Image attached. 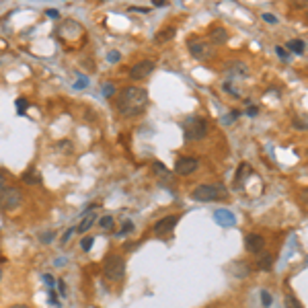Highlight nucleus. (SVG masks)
Masks as SVG:
<instances>
[{"label":"nucleus","instance_id":"4be33fe9","mask_svg":"<svg viewBox=\"0 0 308 308\" xmlns=\"http://www.w3.org/2000/svg\"><path fill=\"white\" fill-rule=\"evenodd\" d=\"M286 308H302V306H300V302L296 300V298L288 296V298H286Z\"/></svg>","mask_w":308,"mask_h":308},{"label":"nucleus","instance_id":"f257e3e1","mask_svg":"<svg viewBox=\"0 0 308 308\" xmlns=\"http://www.w3.org/2000/svg\"><path fill=\"white\" fill-rule=\"evenodd\" d=\"M148 107V93L142 86H128L119 93L117 99V111L123 117H136L142 115Z\"/></svg>","mask_w":308,"mask_h":308},{"label":"nucleus","instance_id":"7c9ffc66","mask_svg":"<svg viewBox=\"0 0 308 308\" xmlns=\"http://www.w3.org/2000/svg\"><path fill=\"white\" fill-rule=\"evenodd\" d=\"M294 125L296 128H300V130H306V119L302 117V119H294Z\"/></svg>","mask_w":308,"mask_h":308},{"label":"nucleus","instance_id":"2f4dec72","mask_svg":"<svg viewBox=\"0 0 308 308\" xmlns=\"http://www.w3.org/2000/svg\"><path fill=\"white\" fill-rule=\"evenodd\" d=\"M74 232H76V230H74V228H68V230H66V234L62 236V243H66V241H68V238H70V236H72Z\"/></svg>","mask_w":308,"mask_h":308},{"label":"nucleus","instance_id":"20e7f679","mask_svg":"<svg viewBox=\"0 0 308 308\" xmlns=\"http://www.w3.org/2000/svg\"><path fill=\"white\" fill-rule=\"evenodd\" d=\"M224 187H216V185H197L191 191V199L196 201H214L218 199L220 193H224Z\"/></svg>","mask_w":308,"mask_h":308},{"label":"nucleus","instance_id":"6ab92c4d","mask_svg":"<svg viewBox=\"0 0 308 308\" xmlns=\"http://www.w3.org/2000/svg\"><path fill=\"white\" fill-rule=\"evenodd\" d=\"M152 168H154V173H158V175H163V177H168L170 179V173H168V170L165 168V165L163 163H152Z\"/></svg>","mask_w":308,"mask_h":308},{"label":"nucleus","instance_id":"c9c22d12","mask_svg":"<svg viewBox=\"0 0 308 308\" xmlns=\"http://www.w3.org/2000/svg\"><path fill=\"white\" fill-rule=\"evenodd\" d=\"M257 113H259L257 107H249V115H257Z\"/></svg>","mask_w":308,"mask_h":308},{"label":"nucleus","instance_id":"bb28decb","mask_svg":"<svg viewBox=\"0 0 308 308\" xmlns=\"http://www.w3.org/2000/svg\"><path fill=\"white\" fill-rule=\"evenodd\" d=\"M119 58H121V56H119V52H109V54H107V60H109L111 64L119 62Z\"/></svg>","mask_w":308,"mask_h":308},{"label":"nucleus","instance_id":"a211bd4d","mask_svg":"<svg viewBox=\"0 0 308 308\" xmlns=\"http://www.w3.org/2000/svg\"><path fill=\"white\" fill-rule=\"evenodd\" d=\"M99 226L103 228V230H111L113 228V216H103V218L99 220Z\"/></svg>","mask_w":308,"mask_h":308},{"label":"nucleus","instance_id":"9b49d317","mask_svg":"<svg viewBox=\"0 0 308 308\" xmlns=\"http://www.w3.org/2000/svg\"><path fill=\"white\" fill-rule=\"evenodd\" d=\"M214 218H216V222H218L220 226H234L236 224L234 214L228 212V210H218V212L214 214Z\"/></svg>","mask_w":308,"mask_h":308},{"label":"nucleus","instance_id":"4c0bfd02","mask_svg":"<svg viewBox=\"0 0 308 308\" xmlns=\"http://www.w3.org/2000/svg\"><path fill=\"white\" fill-rule=\"evenodd\" d=\"M167 2H165V0H154V6H165Z\"/></svg>","mask_w":308,"mask_h":308},{"label":"nucleus","instance_id":"412c9836","mask_svg":"<svg viewBox=\"0 0 308 308\" xmlns=\"http://www.w3.org/2000/svg\"><path fill=\"white\" fill-rule=\"evenodd\" d=\"M261 302H263V306H271L273 298H271V294H269L267 290H263V292H261Z\"/></svg>","mask_w":308,"mask_h":308},{"label":"nucleus","instance_id":"aec40b11","mask_svg":"<svg viewBox=\"0 0 308 308\" xmlns=\"http://www.w3.org/2000/svg\"><path fill=\"white\" fill-rule=\"evenodd\" d=\"M132 230H134V224H132L130 220H125V222H123V228L117 232V236H125V234H130Z\"/></svg>","mask_w":308,"mask_h":308},{"label":"nucleus","instance_id":"f704fd0d","mask_svg":"<svg viewBox=\"0 0 308 308\" xmlns=\"http://www.w3.org/2000/svg\"><path fill=\"white\" fill-rule=\"evenodd\" d=\"M48 17H54V19H58V10H48Z\"/></svg>","mask_w":308,"mask_h":308},{"label":"nucleus","instance_id":"a19ab883","mask_svg":"<svg viewBox=\"0 0 308 308\" xmlns=\"http://www.w3.org/2000/svg\"><path fill=\"white\" fill-rule=\"evenodd\" d=\"M0 280H2V269H0Z\"/></svg>","mask_w":308,"mask_h":308},{"label":"nucleus","instance_id":"423d86ee","mask_svg":"<svg viewBox=\"0 0 308 308\" xmlns=\"http://www.w3.org/2000/svg\"><path fill=\"white\" fill-rule=\"evenodd\" d=\"M189 52H191V56L196 60H210L212 56H214V48L208 43V41H203V39H193V41H189Z\"/></svg>","mask_w":308,"mask_h":308},{"label":"nucleus","instance_id":"7ed1b4c3","mask_svg":"<svg viewBox=\"0 0 308 308\" xmlns=\"http://www.w3.org/2000/svg\"><path fill=\"white\" fill-rule=\"evenodd\" d=\"M103 273L109 281H119L125 273V261L119 255H107L105 263H103Z\"/></svg>","mask_w":308,"mask_h":308},{"label":"nucleus","instance_id":"f8f14e48","mask_svg":"<svg viewBox=\"0 0 308 308\" xmlns=\"http://www.w3.org/2000/svg\"><path fill=\"white\" fill-rule=\"evenodd\" d=\"M23 183H27V185H37L39 181H41V177H39V173H37V168L35 167H29L25 173H23Z\"/></svg>","mask_w":308,"mask_h":308},{"label":"nucleus","instance_id":"5701e85b","mask_svg":"<svg viewBox=\"0 0 308 308\" xmlns=\"http://www.w3.org/2000/svg\"><path fill=\"white\" fill-rule=\"evenodd\" d=\"M263 21L269 23V25H278V17L271 15V13H263Z\"/></svg>","mask_w":308,"mask_h":308},{"label":"nucleus","instance_id":"c85d7f7f","mask_svg":"<svg viewBox=\"0 0 308 308\" xmlns=\"http://www.w3.org/2000/svg\"><path fill=\"white\" fill-rule=\"evenodd\" d=\"M113 90H115V88H113V84H111V83H107V84H105V88H103V95H105V97H111V95H113Z\"/></svg>","mask_w":308,"mask_h":308},{"label":"nucleus","instance_id":"72a5a7b5","mask_svg":"<svg viewBox=\"0 0 308 308\" xmlns=\"http://www.w3.org/2000/svg\"><path fill=\"white\" fill-rule=\"evenodd\" d=\"M52 236H54V232H45V234H41V241H43V243H50Z\"/></svg>","mask_w":308,"mask_h":308},{"label":"nucleus","instance_id":"c756f323","mask_svg":"<svg viewBox=\"0 0 308 308\" xmlns=\"http://www.w3.org/2000/svg\"><path fill=\"white\" fill-rule=\"evenodd\" d=\"M50 304H54V306H58L60 302H58V294H56L54 290L50 292Z\"/></svg>","mask_w":308,"mask_h":308},{"label":"nucleus","instance_id":"b1692460","mask_svg":"<svg viewBox=\"0 0 308 308\" xmlns=\"http://www.w3.org/2000/svg\"><path fill=\"white\" fill-rule=\"evenodd\" d=\"M86 84H88V78H86V76H78V78H76L74 88H84Z\"/></svg>","mask_w":308,"mask_h":308},{"label":"nucleus","instance_id":"4468645a","mask_svg":"<svg viewBox=\"0 0 308 308\" xmlns=\"http://www.w3.org/2000/svg\"><path fill=\"white\" fill-rule=\"evenodd\" d=\"M271 263H273V257L269 255V253H259V259H257V267L261 269V271H269L271 269Z\"/></svg>","mask_w":308,"mask_h":308},{"label":"nucleus","instance_id":"473e14b6","mask_svg":"<svg viewBox=\"0 0 308 308\" xmlns=\"http://www.w3.org/2000/svg\"><path fill=\"white\" fill-rule=\"evenodd\" d=\"M43 280H45V283H48V286H50V288H54V286H56V281H54V278H52V276H48V273H45V276H43Z\"/></svg>","mask_w":308,"mask_h":308},{"label":"nucleus","instance_id":"dca6fc26","mask_svg":"<svg viewBox=\"0 0 308 308\" xmlns=\"http://www.w3.org/2000/svg\"><path fill=\"white\" fill-rule=\"evenodd\" d=\"M175 37V27H168V29H163V31H158L156 33V43H165V41H170Z\"/></svg>","mask_w":308,"mask_h":308},{"label":"nucleus","instance_id":"39448f33","mask_svg":"<svg viewBox=\"0 0 308 308\" xmlns=\"http://www.w3.org/2000/svg\"><path fill=\"white\" fill-rule=\"evenodd\" d=\"M23 201V193L15 187H4L0 191V205H2L4 210H17Z\"/></svg>","mask_w":308,"mask_h":308},{"label":"nucleus","instance_id":"a878e982","mask_svg":"<svg viewBox=\"0 0 308 308\" xmlns=\"http://www.w3.org/2000/svg\"><path fill=\"white\" fill-rule=\"evenodd\" d=\"M17 111L19 113L27 111V99H17Z\"/></svg>","mask_w":308,"mask_h":308},{"label":"nucleus","instance_id":"1a4fd4ad","mask_svg":"<svg viewBox=\"0 0 308 308\" xmlns=\"http://www.w3.org/2000/svg\"><path fill=\"white\" fill-rule=\"evenodd\" d=\"M177 224H179V216H177V214H173V216H165V218H161V220H158V222L154 224L152 230H154L158 236H163V234H168Z\"/></svg>","mask_w":308,"mask_h":308},{"label":"nucleus","instance_id":"cd10ccee","mask_svg":"<svg viewBox=\"0 0 308 308\" xmlns=\"http://www.w3.org/2000/svg\"><path fill=\"white\" fill-rule=\"evenodd\" d=\"M276 52H278V56H280V58H283V60H290V54H288L286 50H283L281 45H278V48H276Z\"/></svg>","mask_w":308,"mask_h":308},{"label":"nucleus","instance_id":"e433bc0d","mask_svg":"<svg viewBox=\"0 0 308 308\" xmlns=\"http://www.w3.org/2000/svg\"><path fill=\"white\" fill-rule=\"evenodd\" d=\"M58 288H60V292H62V294H66V286H64V281H58Z\"/></svg>","mask_w":308,"mask_h":308},{"label":"nucleus","instance_id":"0eeeda50","mask_svg":"<svg viewBox=\"0 0 308 308\" xmlns=\"http://www.w3.org/2000/svg\"><path fill=\"white\" fill-rule=\"evenodd\" d=\"M154 70V62L152 60H142L138 64H134L130 68V78H134V81H144V78H148L152 74Z\"/></svg>","mask_w":308,"mask_h":308},{"label":"nucleus","instance_id":"f3484780","mask_svg":"<svg viewBox=\"0 0 308 308\" xmlns=\"http://www.w3.org/2000/svg\"><path fill=\"white\" fill-rule=\"evenodd\" d=\"M95 220H97V214H88V216H86V218H84V220L81 222V226H78V228H76V230L84 234V232L88 230V228H90V226H93V224H95Z\"/></svg>","mask_w":308,"mask_h":308},{"label":"nucleus","instance_id":"2eb2a0df","mask_svg":"<svg viewBox=\"0 0 308 308\" xmlns=\"http://www.w3.org/2000/svg\"><path fill=\"white\" fill-rule=\"evenodd\" d=\"M286 50H290L292 54L302 56V54H304V50H306V43H304L302 39H290V41L286 43Z\"/></svg>","mask_w":308,"mask_h":308},{"label":"nucleus","instance_id":"ddd939ff","mask_svg":"<svg viewBox=\"0 0 308 308\" xmlns=\"http://www.w3.org/2000/svg\"><path fill=\"white\" fill-rule=\"evenodd\" d=\"M210 37H212L214 43L222 45V43L228 41V33H226V29H222V27H214V29L210 31Z\"/></svg>","mask_w":308,"mask_h":308},{"label":"nucleus","instance_id":"9d476101","mask_svg":"<svg viewBox=\"0 0 308 308\" xmlns=\"http://www.w3.org/2000/svg\"><path fill=\"white\" fill-rule=\"evenodd\" d=\"M263 249H265V238L261 234H249L247 236V251L259 255V253H263Z\"/></svg>","mask_w":308,"mask_h":308},{"label":"nucleus","instance_id":"6e6552de","mask_svg":"<svg viewBox=\"0 0 308 308\" xmlns=\"http://www.w3.org/2000/svg\"><path fill=\"white\" fill-rule=\"evenodd\" d=\"M199 167V161L196 156H185V158H179L177 165H175V173L177 175H191V173H196Z\"/></svg>","mask_w":308,"mask_h":308},{"label":"nucleus","instance_id":"58836bf2","mask_svg":"<svg viewBox=\"0 0 308 308\" xmlns=\"http://www.w3.org/2000/svg\"><path fill=\"white\" fill-rule=\"evenodd\" d=\"M10 308H29V306H25V304H13Z\"/></svg>","mask_w":308,"mask_h":308},{"label":"nucleus","instance_id":"393cba45","mask_svg":"<svg viewBox=\"0 0 308 308\" xmlns=\"http://www.w3.org/2000/svg\"><path fill=\"white\" fill-rule=\"evenodd\" d=\"M81 247H83V251H90V247H93V238H90V236H84V238H83V243H81Z\"/></svg>","mask_w":308,"mask_h":308},{"label":"nucleus","instance_id":"f03ea898","mask_svg":"<svg viewBox=\"0 0 308 308\" xmlns=\"http://www.w3.org/2000/svg\"><path fill=\"white\" fill-rule=\"evenodd\" d=\"M183 136L185 140H203L205 136H208V121H205L203 117L199 115H191L183 121Z\"/></svg>","mask_w":308,"mask_h":308},{"label":"nucleus","instance_id":"ea45409f","mask_svg":"<svg viewBox=\"0 0 308 308\" xmlns=\"http://www.w3.org/2000/svg\"><path fill=\"white\" fill-rule=\"evenodd\" d=\"M4 189V183H0V191H2Z\"/></svg>","mask_w":308,"mask_h":308}]
</instances>
